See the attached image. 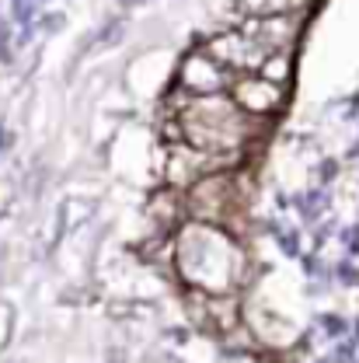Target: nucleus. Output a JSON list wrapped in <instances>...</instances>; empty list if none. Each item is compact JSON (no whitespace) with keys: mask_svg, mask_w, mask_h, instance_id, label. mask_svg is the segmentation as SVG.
<instances>
[{"mask_svg":"<svg viewBox=\"0 0 359 363\" xmlns=\"http://www.w3.org/2000/svg\"><path fill=\"white\" fill-rule=\"evenodd\" d=\"M185 133L195 147H234L241 140V116L230 101L206 94L185 112Z\"/></svg>","mask_w":359,"mask_h":363,"instance_id":"f257e3e1","label":"nucleus"},{"mask_svg":"<svg viewBox=\"0 0 359 363\" xmlns=\"http://www.w3.org/2000/svg\"><path fill=\"white\" fill-rule=\"evenodd\" d=\"M206 52L220 63V67H234V70H251V67H266L272 52H266L255 39H248L244 32H227V35H217L213 43L206 45Z\"/></svg>","mask_w":359,"mask_h":363,"instance_id":"f03ea898","label":"nucleus"},{"mask_svg":"<svg viewBox=\"0 0 359 363\" xmlns=\"http://www.w3.org/2000/svg\"><path fill=\"white\" fill-rule=\"evenodd\" d=\"M181 84L192 91H203V94H217V91L227 84V70L210 56H188L185 67H181Z\"/></svg>","mask_w":359,"mask_h":363,"instance_id":"7ed1b4c3","label":"nucleus"},{"mask_svg":"<svg viewBox=\"0 0 359 363\" xmlns=\"http://www.w3.org/2000/svg\"><path fill=\"white\" fill-rule=\"evenodd\" d=\"M234 98L248 112H272L283 101V88L269 77H241L234 84Z\"/></svg>","mask_w":359,"mask_h":363,"instance_id":"20e7f679","label":"nucleus"},{"mask_svg":"<svg viewBox=\"0 0 359 363\" xmlns=\"http://www.w3.org/2000/svg\"><path fill=\"white\" fill-rule=\"evenodd\" d=\"M307 0H241V7L251 18H286L290 11L304 7Z\"/></svg>","mask_w":359,"mask_h":363,"instance_id":"39448f33","label":"nucleus"},{"mask_svg":"<svg viewBox=\"0 0 359 363\" xmlns=\"http://www.w3.org/2000/svg\"><path fill=\"white\" fill-rule=\"evenodd\" d=\"M286 74H290V60H286L283 52L269 56L266 67H262V77H269V81H275V84H279V77H286Z\"/></svg>","mask_w":359,"mask_h":363,"instance_id":"423d86ee","label":"nucleus"}]
</instances>
